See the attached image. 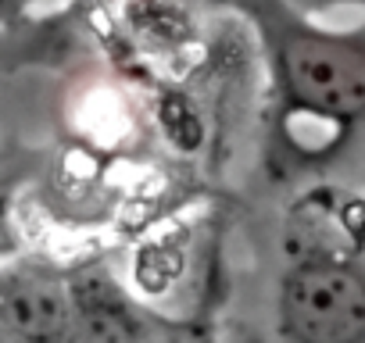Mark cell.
<instances>
[{"label": "cell", "instance_id": "52a82bcc", "mask_svg": "<svg viewBox=\"0 0 365 343\" xmlns=\"http://www.w3.org/2000/svg\"><path fill=\"white\" fill-rule=\"evenodd\" d=\"M0 343H19V339H15L11 332H4V329H0Z\"/></svg>", "mask_w": 365, "mask_h": 343}, {"label": "cell", "instance_id": "7a4b0ae2", "mask_svg": "<svg viewBox=\"0 0 365 343\" xmlns=\"http://www.w3.org/2000/svg\"><path fill=\"white\" fill-rule=\"evenodd\" d=\"M279 322L297 343H361L365 283L358 254L297 261L279 290Z\"/></svg>", "mask_w": 365, "mask_h": 343}, {"label": "cell", "instance_id": "277c9868", "mask_svg": "<svg viewBox=\"0 0 365 343\" xmlns=\"http://www.w3.org/2000/svg\"><path fill=\"white\" fill-rule=\"evenodd\" d=\"M294 4L312 15V11H319V8H326V4H336V0H294ZM347 4H358V0H347Z\"/></svg>", "mask_w": 365, "mask_h": 343}, {"label": "cell", "instance_id": "5b68a950", "mask_svg": "<svg viewBox=\"0 0 365 343\" xmlns=\"http://www.w3.org/2000/svg\"><path fill=\"white\" fill-rule=\"evenodd\" d=\"M4 215H8V186L4 183H0V240H4Z\"/></svg>", "mask_w": 365, "mask_h": 343}, {"label": "cell", "instance_id": "3957f363", "mask_svg": "<svg viewBox=\"0 0 365 343\" xmlns=\"http://www.w3.org/2000/svg\"><path fill=\"white\" fill-rule=\"evenodd\" d=\"M72 286L43 268H0V329L19 343H72Z\"/></svg>", "mask_w": 365, "mask_h": 343}, {"label": "cell", "instance_id": "8992f818", "mask_svg": "<svg viewBox=\"0 0 365 343\" xmlns=\"http://www.w3.org/2000/svg\"><path fill=\"white\" fill-rule=\"evenodd\" d=\"M26 4V0H0V19H4V15H11V11H19Z\"/></svg>", "mask_w": 365, "mask_h": 343}, {"label": "cell", "instance_id": "6da1fadb", "mask_svg": "<svg viewBox=\"0 0 365 343\" xmlns=\"http://www.w3.org/2000/svg\"><path fill=\"white\" fill-rule=\"evenodd\" d=\"M258 33L269 83L276 97L279 143L294 147L301 129L326 132L336 147L361 118L365 100V43L361 26L344 33L322 29L294 0H222Z\"/></svg>", "mask_w": 365, "mask_h": 343}]
</instances>
